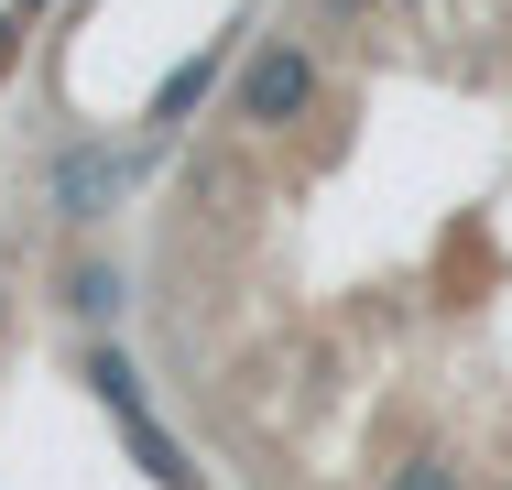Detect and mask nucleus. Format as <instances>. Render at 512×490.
Masks as SVG:
<instances>
[{
  "label": "nucleus",
  "mask_w": 512,
  "mask_h": 490,
  "mask_svg": "<svg viewBox=\"0 0 512 490\" xmlns=\"http://www.w3.org/2000/svg\"><path fill=\"white\" fill-rule=\"evenodd\" d=\"M316 98H327V55L306 33H262L229 77V120L240 131H295V120H316Z\"/></svg>",
  "instance_id": "obj_1"
},
{
  "label": "nucleus",
  "mask_w": 512,
  "mask_h": 490,
  "mask_svg": "<svg viewBox=\"0 0 512 490\" xmlns=\"http://www.w3.org/2000/svg\"><path fill=\"white\" fill-rule=\"evenodd\" d=\"M131 186H142V142H66V153L44 164V207H55L66 229H99Z\"/></svg>",
  "instance_id": "obj_2"
},
{
  "label": "nucleus",
  "mask_w": 512,
  "mask_h": 490,
  "mask_svg": "<svg viewBox=\"0 0 512 490\" xmlns=\"http://www.w3.org/2000/svg\"><path fill=\"white\" fill-rule=\"evenodd\" d=\"M55 305L77 316V338H120V305H131V273H120L109 251H66V273H55Z\"/></svg>",
  "instance_id": "obj_3"
},
{
  "label": "nucleus",
  "mask_w": 512,
  "mask_h": 490,
  "mask_svg": "<svg viewBox=\"0 0 512 490\" xmlns=\"http://www.w3.org/2000/svg\"><path fill=\"white\" fill-rule=\"evenodd\" d=\"M77 382L109 403V425H142V414H153V392H142V371L120 360V338H88V349H77Z\"/></svg>",
  "instance_id": "obj_4"
},
{
  "label": "nucleus",
  "mask_w": 512,
  "mask_h": 490,
  "mask_svg": "<svg viewBox=\"0 0 512 490\" xmlns=\"http://www.w3.org/2000/svg\"><path fill=\"white\" fill-rule=\"evenodd\" d=\"M218 66H229V55H218V44H197V55H186V66H175V77L153 88V109H142V131H175V120H186V109H197L207 88H218Z\"/></svg>",
  "instance_id": "obj_5"
},
{
  "label": "nucleus",
  "mask_w": 512,
  "mask_h": 490,
  "mask_svg": "<svg viewBox=\"0 0 512 490\" xmlns=\"http://www.w3.org/2000/svg\"><path fill=\"white\" fill-rule=\"evenodd\" d=\"M382 490H469V469H458L447 447H404V458L382 469Z\"/></svg>",
  "instance_id": "obj_6"
},
{
  "label": "nucleus",
  "mask_w": 512,
  "mask_h": 490,
  "mask_svg": "<svg viewBox=\"0 0 512 490\" xmlns=\"http://www.w3.org/2000/svg\"><path fill=\"white\" fill-rule=\"evenodd\" d=\"M316 22H382V11H393V0H306Z\"/></svg>",
  "instance_id": "obj_7"
},
{
  "label": "nucleus",
  "mask_w": 512,
  "mask_h": 490,
  "mask_svg": "<svg viewBox=\"0 0 512 490\" xmlns=\"http://www.w3.org/2000/svg\"><path fill=\"white\" fill-rule=\"evenodd\" d=\"M44 11H55V0H11V22H0V44H11L22 22H44Z\"/></svg>",
  "instance_id": "obj_8"
},
{
  "label": "nucleus",
  "mask_w": 512,
  "mask_h": 490,
  "mask_svg": "<svg viewBox=\"0 0 512 490\" xmlns=\"http://www.w3.org/2000/svg\"><path fill=\"white\" fill-rule=\"evenodd\" d=\"M0 327H11V273H0Z\"/></svg>",
  "instance_id": "obj_9"
},
{
  "label": "nucleus",
  "mask_w": 512,
  "mask_h": 490,
  "mask_svg": "<svg viewBox=\"0 0 512 490\" xmlns=\"http://www.w3.org/2000/svg\"><path fill=\"white\" fill-rule=\"evenodd\" d=\"M393 11H425V0H393Z\"/></svg>",
  "instance_id": "obj_10"
}]
</instances>
